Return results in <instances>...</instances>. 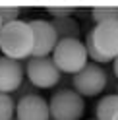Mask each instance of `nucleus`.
<instances>
[{
  "label": "nucleus",
  "instance_id": "obj_5",
  "mask_svg": "<svg viewBox=\"0 0 118 120\" xmlns=\"http://www.w3.org/2000/svg\"><path fill=\"white\" fill-rule=\"evenodd\" d=\"M105 87L107 74L97 64H85V68L74 76V91H77L81 97H95Z\"/></svg>",
  "mask_w": 118,
  "mask_h": 120
},
{
  "label": "nucleus",
  "instance_id": "obj_4",
  "mask_svg": "<svg viewBox=\"0 0 118 120\" xmlns=\"http://www.w3.org/2000/svg\"><path fill=\"white\" fill-rule=\"evenodd\" d=\"M25 74L29 78V83H33L39 89H48V87H54L60 81L62 72L56 68L52 58L45 56V58H29Z\"/></svg>",
  "mask_w": 118,
  "mask_h": 120
},
{
  "label": "nucleus",
  "instance_id": "obj_11",
  "mask_svg": "<svg viewBox=\"0 0 118 120\" xmlns=\"http://www.w3.org/2000/svg\"><path fill=\"white\" fill-rule=\"evenodd\" d=\"M116 114H118V93L103 97L97 105V109H95V118L97 120H114Z\"/></svg>",
  "mask_w": 118,
  "mask_h": 120
},
{
  "label": "nucleus",
  "instance_id": "obj_10",
  "mask_svg": "<svg viewBox=\"0 0 118 120\" xmlns=\"http://www.w3.org/2000/svg\"><path fill=\"white\" fill-rule=\"evenodd\" d=\"M56 31L58 41H66V39H76L79 41V23L74 18H62V19H52L50 21Z\"/></svg>",
  "mask_w": 118,
  "mask_h": 120
},
{
  "label": "nucleus",
  "instance_id": "obj_14",
  "mask_svg": "<svg viewBox=\"0 0 118 120\" xmlns=\"http://www.w3.org/2000/svg\"><path fill=\"white\" fill-rule=\"evenodd\" d=\"M85 50H87V56L89 58H93L95 62H101V64H105V62H110V60L107 58V56H103L101 52L95 49V43H93V33H89L87 35V39H85Z\"/></svg>",
  "mask_w": 118,
  "mask_h": 120
},
{
  "label": "nucleus",
  "instance_id": "obj_24",
  "mask_svg": "<svg viewBox=\"0 0 118 120\" xmlns=\"http://www.w3.org/2000/svg\"><path fill=\"white\" fill-rule=\"evenodd\" d=\"M95 120H97V118H95Z\"/></svg>",
  "mask_w": 118,
  "mask_h": 120
},
{
  "label": "nucleus",
  "instance_id": "obj_18",
  "mask_svg": "<svg viewBox=\"0 0 118 120\" xmlns=\"http://www.w3.org/2000/svg\"><path fill=\"white\" fill-rule=\"evenodd\" d=\"M112 68H114V74H116V78H118V56L114 58V66H112Z\"/></svg>",
  "mask_w": 118,
  "mask_h": 120
},
{
  "label": "nucleus",
  "instance_id": "obj_1",
  "mask_svg": "<svg viewBox=\"0 0 118 120\" xmlns=\"http://www.w3.org/2000/svg\"><path fill=\"white\" fill-rule=\"evenodd\" d=\"M0 50L12 60H21L33 54V31L29 21H14L0 31Z\"/></svg>",
  "mask_w": 118,
  "mask_h": 120
},
{
  "label": "nucleus",
  "instance_id": "obj_6",
  "mask_svg": "<svg viewBox=\"0 0 118 120\" xmlns=\"http://www.w3.org/2000/svg\"><path fill=\"white\" fill-rule=\"evenodd\" d=\"M33 31V58H45L54 50L58 45V37L56 31L50 21L47 19H31L29 21Z\"/></svg>",
  "mask_w": 118,
  "mask_h": 120
},
{
  "label": "nucleus",
  "instance_id": "obj_20",
  "mask_svg": "<svg viewBox=\"0 0 118 120\" xmlns=\"http://www.w3.org/2000/svg\"><path fill=\"white\" fill-rule=\"evenodd\" d=\"M114 120H118V114H116V116H114Z\"/></svg>",
  "mask_w": 118,
  "mask_h": 120
},
{
  "label": "nucleus",
  "instance_id": "obj_21",
  "mask_svg": "<svg viewBox=\"0 0 118 120\" xmlns=\"http://www.w3.org/2000/svg\"><path fill=\"white\" fill-rule=\"evenodd\" d=\"M116 93H118V89H116Z\"/></svg>",
  "mask_w": 118,
  "mask_h": 120
},
{
  "label": "nucleus",
  "instance_id": "obj_13",
  "mask_svg": "<svg viewBox=\"0 0 118 120\" xmlns=\"http://www.w3.org/2000/svg\"><path fill=\"white\" fill-rule=\"evenodd\" d=\"M16 112V101L8 93H0V120H12Z\"/></svg>",
  "mask_w": 118,
  "mask_h": 120
},
{
  "label": "nucleus",
  "instance_id": "obj_12",
  "mask_svg": "<svg viewBox=\"0 0 118 120\" xmlns=\"http://www.w3.org/2000/svg\"><path fill=\"white\" fill-rule=\"evenodd\" d=\"M95 23H107V21H118V6H103V8H95L91 12Z\"/></svg>",
  "mask_w": 118,
  "mask_h": 120
},
{
  "label": "nucleus",
  "instance_id": "obj_22",
  "mask_svg": "<svg viewBox=\"0 0 118 120\" xmlns=\"http://www.w3.org/2000/svg\"><path fill=\"white\" fill-rule=\"evenodd\" d=\"M12 120H14V118H12ZM16 120H18V118H16Z\"/></svg>",
  "mask_w": 118,
  "mask_h": 120
},
{
  "label": "nucleus",
  "instance_id": "obj_17",
  "mask_svg": "<svg viewBox=\"0 0 118 120\" xmlns=\"http://www.w3.org/2000/svg\"><path fill=\"white\" fill-rule=\"evenodd\" d=\"M33 93H35V85L33 83H21L19 89L16 91V95L19 97V99H23V97H27V95H33Z\"/></svg>",
  "mask_w": 118,
  "mask_h": 120
},
{
  "label": "nucleus",
  "instance_id": "obj_16",
  "mask_svg": "<svg viewBox=\"0 0 118 120\" xmlns=\"http://www.w3.org/2000/svg\"><path fill=\"white\" fill-rule=\"evenodd\" d=\"M48 12L54 19H62V18H70L72 8H48Z\"/></svg>",
  "mask_w": 118,
  "mask_h": 120
},
{
  "label": "nucleus",
  "instance_id": "obj_8",
  "mask_svg": "<svg viewBox=\"0 0 118 120\" xmlns=\"http://www.w3.org/2000/svg\"><path fill=\"white\" fill-rule=\"evenodd\" d=\"M16 118L18 120H50V107L45 97L39 93L27 95L16 103Z\"/></svg>",
  "mask_w": 118,
  "mask_h": 120
},
{
  "label": "nucleus",
  "instance_id": "obj_2",
  "mask_svg": "<svg viewBox=\"0 0 118 120\" xmlns=\"http://www.w3.org/2000/svg\"><path fill=\"white\" fill-rule=\"evenodd\" d=\"M87 50L85 45L81 41L76 39H66V41H58V45L54 47V64L56 68L64 72V74H72L76 76L79 70L85 68L87 64Z\"/></svg>",
  "mask_w": 118,
  "mask_h": 120
},
{
  "label": "nucleus",
  "instance_id": "obj_9",
  "mask_svg": "<svg viewBox=\"0 0 118 120\" xmlns=\"http://www.w3.org/2000/svg\"><path fill=\"white\" fill-rule=\"evenodd\" d=\"M23 81V68L19 60L0 56V93H16Z\"/></svg>",
  "mask_w": 118,
  "mask_h": 120
},
{
  "label": "nucleus",
  "instance_id": "obj_19",
  "mask_svg": "<svg viewBox=\"0 0 118 120\" xmlns=\"http://www.w3.org/2000/svg\"><path fill=\"white\" fill-rule=\"evenodd\" d=\"M2 27H4V23H2V19H0V31H2Z\"/></svg>",
  "mask_w": 118,
  "mask_h": 120
},
{
  "label": "nucleus",
  "instance_id": "obj_15",
  "mask_svg": "<svg viewBox=\"0 0 118 120\" xmlns=\"http://www.w3.org/2000/svg\"><path fill=\"white\" fill-rule=\"evenodd\" d=\"M0 19H2L4 25L14 23V21L19 19V10L18 8H0Z\"/></svg>",
  "mask_w": 118,
  "mask_h": 120
},
{
  "label": "nucleus",
  "instance_id": "obj_3",
  "mask_svg": "<svg viewBox=\"0 0 118 120\" xmlns=\"http://www.w3.org/2000/svg\"><path fill=\"white\" fill-rule=\"evenodd\" d=\"M50 118L52 120H79L83 116V97L74 89H58L50 97Z\"/></svg>",
  "mask_w": 118,
  "mask_h": 120
},
{
  "label": "nucleus",
  "instance_id": "obj_23",
  "mask_svg": "<svg viewBox=\"0 0 118 120\" xmlns=\"http://www.w3.org/2000/svg\"><path fill=\"white\" fill-rule=\"evenodd\" d=\"M50 120H52V118H50Z\"/></svg>",
  "mask_w": 118,
  "mask_h": 120
},
{
  "label": "nucleus",
  "instance_id": "obj_7",
  "mask_svg": "<svg viewBox=\"0 0 118 120\" xmlns=\"http://www.w3.org/2000/svg\"><path fill=\"white\" fill-rule=\"evenodd\" d=\"M93 43L103 56L112 60L118 56V21L99 23L93 29Z\"/></svg>",
  "mask_w": 118,
  "mask_h": 120
}]
</instances>
